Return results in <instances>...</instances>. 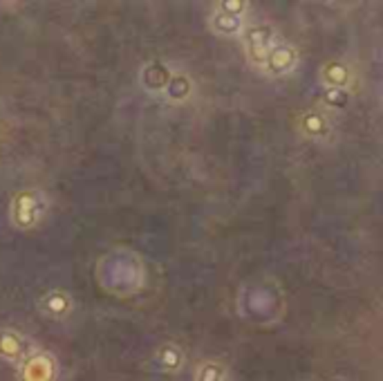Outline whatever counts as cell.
<instances>
[{
  "instance_id": "cell-1",
  "label": "cell",
  "mask_w": 383,
  "mask_h": 381,
  "mask_svg": "<svg viewBox=\"0 0 383 381\" xmlns=\"http://www.w3.org/2000/svg\"><path fill=\"white\" fill-rule=\"evenodd\" d=\"M47 209V195L41 188H21L10 202V222L19 231H36L45 222Z\"/></svg>"
},
{
  "instance_id": "cell-2",
  "label": "cell",
  "mask_w": 383,
  "mask_h": 381,
  "mask_svg": "<svg viewBox=\"0 0 383 381\" xmlns=\"http://www.w3.org/2000/svg\"><path fill=\"white\" fill-rule=\"evenodd\" d=\"M247 0H224V3H217L213 7V12L208 14V30L217 36L224 39H236L240 36L247 28V10H249Z\"/></svg>"
},
{
  "instance_id": "cell-3",
  "label": "cell",
  "mask_w": 383,
  "mask_h": 381,
  "mask_svg": "<svg viewBox=\"0 0 383 381\" xmlns=\"http://www.w3.org/2000/svg\"><path fill=\"white\" fill-rule=\"evenodd\" d=\"M240 41H242V50H245L249 65L260 70V65H263L267 54L283 41V36L278 34L276 28H272V25H267V23H254V25L247 23L245 32L240 34Z\"/></svg>"
},
{
  "instance_id": "cell-4",
  "label": "cell",
  "mask_w": 383,
  "mask_h": 381,
  "mask_svg": "<svg viewBox=\"0 0 383 381\" xmlns=\"http://www.w3.org/2000/svg\"><path fill=\"white\" fill-rule=\"evenodd\" d=\"M300 63V54H298V47L292 45V43L281 41L278 45L269 52L267 58L263 61V65H260L258 72H263L269 79H283V76L292 74L296 67Z\"/></svg>"
},
{
  "instance_id": "cell-5",
  "label": "cell",
  "mask_w": 383,
  "mask_h": 381,
  "mask_svg": "<svg viewBox=\"0 0 383 381\" xmlns=\"http://www.w3.org/2000/svg\"><path fill=\"white\" fill-rule=\"evenodd\" d=\"M56 359L45 350H34L19 366V381H56Z\"/></svg>"
},
{
  "instance_id": "cell-6",
  "label": "cell",
  "mask_w": 383,
  "mask_h": 381,
  "mask_svg": "<svg viewBox=\"0 0 383 381\" xmlns=\"http://www.w3.org/2000/svg\"><path fill=\"white\" fill-rule=\"evenodd\" d=\"M36 350L34 343L23 332L14 330V327H5L0 330V359L7 363H21Z\"/></svg>"
},
{
  "instance_id": "cell-7",
  "label": "cell",
  "mask_w": 383,
  "mask_h": 381,
  "mask_svg": "<svg viewBox=\"0 0 383 381\" xmlns=\"http://www.w3.org/2000/svg\"><path fill=\"white\" fill-rule=\"evenodd\" d=\"M41 314L50 318V321H65V318L74 312V298L72 294L65 290H50L39 301Z\"/></svg>"
},
{
  "instance_id": "cell-8",
  "label": "cell",
  "mask_w": 383,
  "mask_h": 381,
  "mask_svg": "<svg viewBox=\"0 0 383 381\" xmlns=\"http://www.w3.org/2000/svg\"><path fill=\"white\" fill-rule=\"evenodd\" d=\"M320 83L332 92H347V88H352L354 83V72L341 61H329L320 67Z\"/></svg>"
},
{
  "instance_id": "cell-9",
  "label": "cell",
  "mask_w": 383,
  "mask_h": 381,
  "mask_svg": "<svg viewBox=\"0 0 383 381\" xmlns=\"http://www.w3.org/2000/svg\"><path fill=\"white\" fill-rule=\"evenodd\" d=\"M184 363H186V354L177 343H162L153 354L155 370L166 372V375H177L184 368Z\"/></svg>"
},
{
  "instance_id": "cell-10",
  "label": "cell",
  "mask_w": 383,
  "mask_h": 381,
  "mask_svg": "<svg viewBox=\"0 0 383 381\" xmlns=\"http://www.w3.org/2000/svg\"><path fill=\"white\" fill-rule=\"evenodd\" d=\"M300 133L307 137V140H327L332 135V124H329V117L323 112H305L300 117Z\"/></svg>"
},
{
  "instance_id": "cell-11",
  "label": "cell",
  "mask_w": 383,
  "mask_h": 381,
  "mask_svg": "<svg viewBox=\"0 0 383 381\" xmlns=\"http://www.w3.org/2000/svg\"><path fill=\"white\" fill-rule=\"evenodd\" d=\"M193 381H226V366L217 359L202 361L195 370Z\"/></svg>"
}]
</instances>
